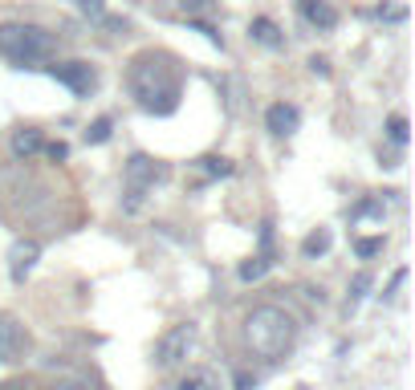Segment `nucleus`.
Listing matches in <instances>:
<instances>
[{
	"label": "nucleus",
	"mask_w": 415,
	"mask_h": 390,
	"mask_svg": "<svg viewBox=\"0 0 415 390\" xmlns=\"http://www.w3.org/2000/svg\"><path fill=\"white\" fill-rule=\"evenodd\" d=\"M126 82L147 114H171L180 106V69L167 53H138Z\"/></svg>",
	"instance_id": "1"
},
{
	"label": "nucleus",
	"mask_w": 415,
	"mask_h": 390,
	"mask_svg": "<svg viewBox=\"0 0 415 390\" xmlns=\"http://www.w3.org/2000/svg\"><path fill=\"white\" fill-rule=\"evenodd\" d=\"M245 342H249V350L256 358L277 362V358H285L298 345V322L281 305H256L253 313L245 317Z\"/></svg>",
	"instance_id": "2"
},
{
	"label": "nucleus",
	"mask_w": 415,
	"mask_h": 390,
	"mask_svg": "<svg viewBox=\"0 0 415 390\" xmlns=\"http://www.w3.org/2000/svg\"><path fill=\"white\" fill-rule=\"evenodd\" d=\"M57 53V37L41 24H0V57L17 69H41Z\"/></svg>",
	"instance_id": "3"
},
{
	"label": "nucleus",
	"mask_w": 415,
	"mask_h": 390,
	"mask_svg": "<svg viewBox=\"0 0 415 390\" xmlns=\"http://www.w3.org/2000/svg\"><path fill=\"white\" fill-rule=\"evenodd\" d=\"M167 179V163L151 159V155H131L126 159V167H122V187H126V211H138V204H143V195L151 191L155 183H163Z\"/></svg>",
	"instance_id": "4"
},
{
	"label": "nucleus",
	"mask_w": 415,
	"mask_h": 390,
	"mask_svg": "<svg viewBox=\"0 0 415 390\" xmlns=\"http://www.w3.org/2000/svg\"><path fill=\"white\" fill-rule=\"evenodd\" d=\"M196 350V325L184 322V325H171L167 333H163L159 342H155V370H175L187 362V354Z\"/></svg>",
	"instance_id": "5"
},
{
	"label": "nucleus",
	"mask_w": 415,
	"mask_h": 390,
	"mask_svg": "<svg viewBox=\"0 0 415 390\" xmlns=\"http://www.w3.org/2000/svg\"><path fill=\"white\" fill-rule=\"evenodd\" d=\"M49 73H53L61 86H69V90L78 93V98H86V93L98 86V73H94L90 61H66V66H53Z\"/></svg>",
	"instance_id": "6"
},
{
	"label": "nucleus",
	"mask_w": 415,
	"mask_h": 390,
	"mask_svg": "<svg viewBox=\"0 0 415 390\" xmlns=\"http://www.w3.org/2000/svg\"><path fill=\"white\" fill-rule=\"evenodd\" d=\"M298 8H301V17H305V24H314V29H322V33H330V29L338 24V8H334L330 0H301Z\"/></svg>",
	"instance_id": "7"
},
{
	"label": "nucleus",
	"mask_w": 415,
	"mask_h": 390,
	"mask_svg": "<svg viewBox=\"0 0 415 390\" xmlns=\"http://www.w3.org/2000/svg\"><path fill=\"white\" fill-rule=\"evenodd\" d=\"M298 122H301V114H298V106H289V102H273V106L265 110V126H269L273 135H293Z\"/></svg>",
	"instance_id": "8"
},
{
	"label": "nucleus",
	"mask_w": 415,
	"mask_h": 390,
	"mask_svg": "<svg viewBox=\"0 0 415 390\" xmlns=\"http://www.w3.org/2000/svg\"><path fill=\"white\" fill-rule=\"evenodd\" d=\"M175 390H224V382H220V374L212 366H191L184 378L175 382Z\"/></svg>",
	"instance_id": "9"
},
{
	"label": "nucleus",
	"mask_w": 415,
	"mask_h": 390,
	"mask_svg": "<svg viewBox=\"0 0 415 390\" xmlns=\"http://www.w3.org/2000/svg\"><path fill=\"white\" fill-rule=\"evenodd\" d=\"M37 256H41V248H37L33 240H17V244H13V280H17V285L29 276V269L37 264Z\"/></svg>",
	"instance_id": "10"
},
{
	"label": "nucleus",
	"mask_w": 415,
	"mask_h": 390,
	"mask_svg": "<svg viewBox=\"0 0 415 390\" xmlns=\"http://www.w3.org/2000/svg\"><path fill=\"white\" fill-rule=\"evenodd\" d=\"M249 37H253L256 45H265V49H281L285 45V37H281V29H277L269 17H256L253 24H249Z\"/></svg>",
	"instance_id": "11"
},
{
	"label": "nucleus",
	"mask_w": 415,
	"mask_h": 390,
	"mask_svg": "<svg viewBox=\"0 0 415 390\" xmlns=\"http://www.w3.org/2000/svg\"><path fill=\"white\" fill-rule=\"evenodd\" d=\"M41 147H45V142H41V130H17V135H13V155H17V159H33Z\"/></svg>",
	"instance_id": "12"
},
{
	"label": "nucleus",
	"mask_w": 415,
	"mask_h": 390,
	"mask_svg": "<svg viewBox=\"0 0 415 390\" xmlns=\"http://www.w3.org/2000/svg\"><path fill=\"white\" fill-rule=\"evenodd\" d=\"M17 342H21V329H17V322H13L8 313H0V362L17 350Z\"/></svg>",
	"instance_id": "13"
},
{
	"label": "nucleus",
	"mask_w": 415,
	"mask_h": 390,
	"mask_svg": "<svg viewBox=\"0 0 415 390\" xmlns=\"http://www.w3.org/2000/svg\"><path fill=\"white\" fill-rule=\"evenodd\" d=\"M330 244H334V236H330L326 228H318V232H310V236L301 240V256H310V260H314V256L330 253Z\"/></svg>",
	"instance_id": "14"
},
{
	"label": "nucleus",
	"mask_w": 415,
	"mask_h": 390,
	"mask_svg": "<svg viewBox=\"0 0 415 390\" xmlns=\"http://www.w3.org/2000/svg\"><path fill=\"white\" fill-rule=\"evenodd\" d=\"M269 264H273V256H269V253L245 260V264H240V280H256V276H265V273H269Z\"/></svg>",
	"instance_id": "15"
},
{
	"label": "nucleus",
	"mask_w": 415,
	"mask_h": 390,
	"mask_svg": "<svg viewBox=\"0 0 415 390\" xmlns=\"http://www.w3.org/2000/svg\"><path fill=\"white\" fill-rule=\"evenodd\" d=\"M383 248H387V236H363V240H354V253L363 256V260L379 256Z\"/></svg>",
	"instance_id": "16"
},
{
	"label": "nucleus",
	"mask_w": 415,
	"mask_h": 390,
	"mask_svg": "<svg viewBox=\"0 0 415 390\" xmlns=\"http://www.w3.org/2000/svg\"><path fill=\"white\" fill-rule=\"evenodd\" d=\"M196 167H200L204 175H220V179H224V175H232V163H228V159H216V155H204V159H196Z\"/></svg>",
	"instance_id": "17"
},
{
	"label": "nucleus",
	"mask_w": 415,
	"mask_h": 390,
	"mask_svg": "<svg viewBox=\"0 0 415 390\" xmlns=\"http://www.w3.org/2000/svg\"><path fill=\"white\" fill-rule=\"evenodd\" d=\"M387 135H391V142H399V147H403V142L412 138V126H407V118H403V114H391V122H387Z\"/></svg>",
	"instance_id": "18"
},
{
	"label": "nucleus",
	"mask_w": 415,
	"mask_h": 390,
	"mask_svg": "<svg viewBox=\"0 0 415 390\" xmlns=\"http://www.w3.org/2000/svg\"><path fill=\"white\" fill-rule=\"evenodd\" d=\"M370 285H374V276H370V273H358V276H354V280H350V305L367 297V293H370Z\"/></svg>",
	"instance_id": "19"
},
{
	"label": "nucleus",
	"mask_w": 415,
	"mask_h": 390,
	"mask_svg": "<svg viewBox=\"0 0 415 390\" xmlns=\"http://www.w3.org/2000/svg\"><path fill=\"white\" fill-rule=\"evenodd\" d=\"M110 130H115V122H110V118H98L90 130H86V142H106V138H110Z\"/></svg>",
	"instance_id": "20"
},
{
	"label": "nucleus",
	"mask_w": 415,
	"mask_h": 390,
	"mask_svg": "<svg viewBox=\"0 0 415 390\" xmlns=\"http://www.w3.org/2000/svg\"><path fill=\"white\" fill-rule=\"evenodd\" d=\"M175 4H180V8H184L187 17H200V13H208V8H212V4H216V0H175Z\"/></svg>",
	"instance_id": "21"
},
{
	"label": "nucleus",
	"mask_w": 415,
	"mask_h": 390,
	"mask_svg": "<svg viewBox=\"0 0 415 390\" xmlns=\"http://www.w3.org/2000/svg\"><path fill=\"white\" fill-rule=\"evenodd\" d=\"M78 8H82L86 17H94V21H102V13H106V4H102V0H78Z\"/></svg>",
	"instance_id": "22"
},
{
	"label": "nucleus",
	"mask_w": 415,
	"mask_h": 390,
	"mask_svg": "<svg viewBox=\"0 0 415 390\" xmlns=\"http://www.w3.org/2000/svg\"><path fill=\"white\" fill-rule=\"evenodd\" d=\"M45 155H49L53 163H61V159H69V147H66V142H49V147H45Z\"/></svg>",
	"instance_id": "23"
},
{
	"label": "nucleus",
	"mask_w": 415,
	"mask_h": 390,
	"mask_svg": "<svg viewBox=\"0 0 415 390\" xmlns=\"http://www.w3.org/2000/svg\"><path fill=\"white\" fill-rule=\"evenodd\" d=\"M196 33H204V37L212 41V45H224V41H220V33H216L212 24H204V21H196Z\"/></svg>",
	"instance_id": "24"
},
{
	"label": "nucleus",
	"mask_w": 415,
	"mask_h": 390,
	"mask_svg": "<svg viewBox=\"0 0 415 390\" xmlns=\"http://www.w3.org/2000/svg\"><path fill=\"white\" fill-rule=\"evenodd\" d=\"M53 390H94L90 382H82V378H66V382H57Z\"/></svg>",
	"instance_id": "25"
},
{
	"label": "nucleus",
	"mask_w": 415,
	"mask_h": 390,
	"mask_svg": "<svg viewBox=\"0 0 415 390\" xmlns=\"http://www.w3.org/2000/svg\"><path fill=\"white\" fill-rule=\"evenodd\" d=\"M0 390H37V387L24 382V378H13V382H0Z\"/></svg>",
	"instance_id": "26"
},
{
	"label": "nucleus",
	"mask_w": 415,
	"mask_h": 390,
	"mask_svg": "<svg viewBox=\"0 0 415 390\" xmlns=\"http://www.w3.org/2000/svg\"><path fill=\"white\" fill-rule=\"evenodd\" d=\"M256 387V378H249V374H240V378H236V390H253Z\"/></svg>",
	"instance_id": "27"
}]
</instances>
